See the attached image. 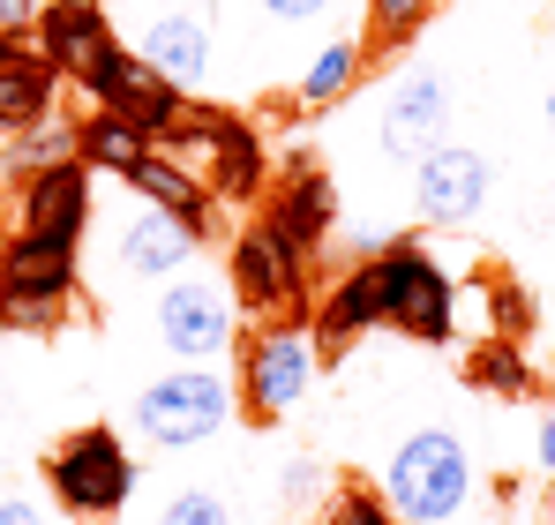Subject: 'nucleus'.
<instances>
[{
    "label": "nucleus",
    "mask_w": 555,
    "mask_h": 525,
    "mask_svg": "<svg viewBox=\"0 0 555 525\" xmlns=\"http://www.w3.org/2000/svg\"><path fill=\"white\" fill-rule=\"evenodd\" d=\"M76 90H83L91 105H105V113H128L143 136H166V128L188 113V90L166 84V76H158L135 46H120V38L91 53V68L76 76Z\"/></svg>",
    "instance_id": "0eeeda50"
},
{
    "label": "nucleus",
    "mask_w": 555,
    "mask_h": 525,
    "mask_svg": "<svg viewBox=\"0 0 555 525\" xmlns=\"http://www.w3.org/2000/svg\"><path fill=\"white\" fill-rule=\"evenodd\" d=\"M0 525H46L38 503H15V496H0Z\"/></svg>",
    "instance_id": "72a5a7b5"
},
{
    "label": "nucleus",
    "mask_w": 555,
    "mask_h": 525,
    "mask_svg": "<svg viewBox=\"0 0 555 525\" xmlns=\"http://www.w3.org/2000/svg\"><path fill=\"white\" fill-rule=\"evenodd\" d=\"M263 226H271L293 256L315 262V256H323V241L338 233V188H331V174H323V166H308V158H293V166L271 180Z\"/></svg>",
    "instance_id": "9b49d317"
},
{
    "label": "nucleus",
    "mask_w": 555,
    "mask_h": 525,
    "mask_svg": "<svg viewBox=\"0 0 555 525\" xmlns=\"http://www.w3.org/2000/svg\"><path fill=\"white\" fill-rule=\"evenodd\" d=\"M135 53H143L166 84L195 90L210 76V15H203V8H151L143 30H135Z\"/></svg>",
    "instance_id": "dca6fc26"
},
{
    "label": "nucleus",
    "mask_w": 555,
    "mask_h": 525,
    "mask_svg": "<svg viewBox=\"0 0 555 525\" xmlns=\"http://www.w3.org/2000/svg\"><path fill=\"white\" fill-rule=\"evenodd\" d=\"M533 465H541V473L555 481V406L541 413V421H533Z\"/></svg>",
    "instance_id": "2f4dec72"
},
{
    "label": "nucleus",
    "mask_w": 555,
    "mask_h": 525,
    "mask_svg": "<svg viewBox=\"0 0 555 525\" xmlns=\"http://www.w3.org/2000/svg\"><path fill=\"white\" fill-rule=\"evenodd\" d=\"M0 346H8V331H0Z\"/></svg>",
    "instance_id": "c9c22d12"
},
{
    "label": "nucleus",
    "mask_w": 555,
    "mask_h": 525,
    "mask_svg": "<svg viewBox=\"0 0 555 525\" xmlns=\"http://www.w3.org/2000/svg\"><path fill=\"white\" fill-rule=\"evenodd\" d=\"M315 375H323V353H315V331H308V316L248 331V338H241V368H233L241 421H256V428H271V421H293V413L308 406Z\"/></svg>",
    "instance_id": "7ed1b4c3"
},
{
    "label": "nucleus",
    "mask_w": 555,
    "mask_h": 525,
    "mask_svg": "<svg viewBox=\"0 0 555 525\" xmlns=\"http://www.w3.org/2000/svg\"><path fill=\"white\" fill-rule=\"evenodd\" d=\"M158 151L181 158L188 174L210 180L218 203H256V195H271V151H263L256 120H241V113H225V105H188L181 120L158 136Z\"/></svg>",
    "instance_id": "f257e3e1"
},
{
    "label": "nucleus",
    "mask_w": 555,
    "mask_h": 525,
    "mask_svg": "<svg viewBox=\"0 0 555 525\" xmlns=\"http://www.w3.org/2000/svg\"><path fill=\"white\" fill-rule=\"evenodd\" d=\"M375 278H383V331L413 338V346H451L459 338V278L421 233H390L375 248Z\"/></svg>",
    "instance_id": "f03ea898"
},
{
    "label": "nucleus",
    "mask_w": 555,
    "mask_h": 525,
    "mask_svg": "<svg viewBox=\"0 0 555 525\" xmlns=\"http://www.w3.org/2000/svg\"><path fill=\"white\" fill-rule=\"evenodd\" d=\"M128 188H135V195H143L151 210H166L173 226H188L195 241H218V210H225V203L210 195V180H203V174H188L181 158L151 151V158H143V166L128 174Z\"/></svg>",
    "instance_id": "f3484780"
},
{
    "label": "nucleus",
    "mask_w": 555,
    "mask_h": 525,
    "mask_svg": "<svg viewBox=\"0 0 555 525\" xmlns=\"http://www.w3.org/2000/svg\"><path fill=\"white\" fill-rule=\"evenodd\" d=\"M465 383L488 390V398H526L533 390V360L518 353V338H480L465 353Z\"/></svg>",
    "instance_id": "5701e85b"
},
{
    "label": "nucleus",
    "mask_w": 555,
    "mask_h": 525,
    "mask_svg": "<svg viewBox=\"0 0 555 525\" xmlns=\"http://www.w3.org/2000/svg\"><path fill=\"white\" fill-rule=\"evenodd\" d=\"M38 15H46V0H0V38L8 30H38Z\"/></svg>",
    "instance_id": "7c9ffc66"
},
{
    "label": "nucleus",
    "mask_w": 555,
    "mask_h": 525,
    "mask_svg": "<svg viewBox=\"0 0 555 525\" xmlns=\"http://www.w3.org/2000/svg\"><path fill=\"white\" fill-rule=\"evenodd\" d=\"M158 151V136H143L128 113H105V105H91L83 120H76V158L91 166V174H113V180H128L143 158Z\"/></svg>",
    "instance_id": "412c9836"
},
{
    "label": "nucleus",
    "mask_w": 555,
    "mask_h": 525,
    "mask_svg": "<svg viewBox=\"0 0 555 525\" xmlns=\"http://www.w3.org/2000/svg\"><path fill=\"white\" fill-rule=\"evenodd\" d=\"M495 323H503V338H526L533 308H526V293H518V285H495Z\"/></svg>",
    "instance_id": "c756f323"
},
{
    "label": "nucleus",
    "mask_w": 555,
    "mask_h": 525,
    "mask_svg": "<svg viewBox=\"0 0 555 525\" xmlns=\"http://www.w3.org/2000/svg\"><path fill=\"white\" fill-rule=\"evenodd\" d=\"M46 481H53V503L76 525H113L135 496V450L120 443L113 421H91L46 450Z\"/></svg>",
    "instance_id": "20e7f679"
},
{
    "label": "nucleus",
    "mask_w": 555,
    "mask_h": 525,
    "mask_svg": "<svg viewBox=\"0 0 555 525\" xmlns=\"http://www.w3.org/2000/svg\"><path fill=\"white\" fill-rule=\"evenodd\" d=\"M15 233H46V241L83 248V233H91V166L61 158V166L23 180L15 188Z\"/></svg>",
    "instance_id": "ddd939ff"
},
{
    "label": "nucleus",
    "mask_w": 555,
    "mask_h": 525,
    "mask_svg": "<svg viewBox=\"0 0 555 525\" xmlns=\"http://www.w3.org/2000/svg\"><path fill=\"white\" fill-rule=\"evenodd\" d=\"M383 496H390L398 525H451L465 511V496H473L465 443L451 428H413L383 465Z\"/></svg>",
    "instance_id": "39448f33"
},
{
    "label": "nucleus",
    "mask_w": 555,
    "mask_h": 525,
    "mask_svg": "<svg viewBox=\"0 0 555 525\" xmlns=\"http://www.w3.org/2000/svg\"><path fill=\"white\" fill-rule=\"evenodd\" d=\"M158 525H233V511H225L210 488H181V496H166Z\"/></svg>",
    "instance_id": "cd10ccee"
},
{
    "label": "nucleus",
    "mask_w": 555,
    "mask_h": 525,
    "mask_svg": "<svg viewBox=\"0 0 555 525\" xmlns=\"http://www.w3.org/2000/svg\"><path fill=\"white\" fill-rule=\"evenodd\" d=\"M308 331H315V353L323 360H346L369 331H383V278H375V262H346L331 278V293L315 300Z\"/></svg>",
    "instance_id": "2eb2a0df"
},
{
    "label": "nucleus",
    "mask_w": 555,
    "mask_h": 525,
    "mask_svg": "<svg viewBox=\"0 0 555 525\" xmlns=\"http://www.w3.org/2000/svg\"><path fill=\"white\" fill-rule=\"evenodd\" d=\"M443 120H451V84L436 68H413L405 84L383 98V120H375V143L390 166H421L436 143H443Z\"/></svg>",
    "instance_id": "f8f14e48"
},
{
    "label": "nucleus",
    "mask_w": 555,
    "mask_h": 525,
    "mask_svg": "<svg viewBox=\"0 0 555 525\" xmlns=\"http://www.w3.org/2000/svg\"><path fill=\"white\" fill-rule=\"evenodd\" d=\"M195 248H203V241H195L188 226H173L166 210H143V218L120 233V270H128L135 285H173Z\"/></svg>",
    "instance_id": "aec40b11"
},
{
    "label": "nucleus",
    "mask_w": 555,
    "mask_h": 525,
    "mask_svg": "<svg viewBox=\"0 0 555 525\" xmlns=\"http://www.w3.org/2000/svg\"><path fill=\"white\" fill-rule=\"evenodd\" d=\"M68 308H76V300H53V293H15V285H0V331H8V338H53V331L68 323Z\"/></svg>",
    "instance_id": "b1692460"
},
{
    "label": "nucleus",
    "mask_w": 555,
    "mask_h": 525,
    "mask_svg": "<svg viewBox=\"0 0 555 525\" xmlns=\"http://www.w3.org/2000/svg\"><path fill=\"white\" fill-rule=\"evenodd\" d=\"M488 188H495V166L473 151V143H436L421 166H413V218L451 233V226H473L488 210Z\"/></svg>",
    "instance_id": "9d476101"
},
{
    "label": "nucleus",
    "mask_w": 555,
    "mask_h": 525,
    "mask_svg": "<svg viewBox=\"0 0 555 525\" xmlns=\"http://www.w3.org/2000/svg\"><path fill=\"white\" fill-rule=\"evenodd\" d=\"M263 15H271L278 30H308L315 15H331V0H256Z\"/></svg>",
    "instance_id": "c85d7f7f"
},
{
    "label": "nucleus",
    "mask_w": 555,
    "mask_h": 525,
    "mask_svg": "<svg viewBox=\"0 0 555 525\" xmlns=\"http://www.w3.org/2000/svg\"><path fill=\"white\" fill-rule=\"evenodd\" d=\"M361 68H369V46L361 38H331L308 68H300V84H293V105L300 113H323V105H338L346 90L361 84Z\"/></svg>",
    "instance_id": "4be33fe9"
},
{
    "label": "nucleus",
    "mask_w": 555,
    "mask_h": 525,
    "mask_svg": "<svg viewBox=\"0 0 555 525\" xmlns=\"http://www.w3.org/2000/svg\"><path fill=\"white\" fill-rule=\"evenodd\" d=\"M541 120H548V143H555V90L541 98Z\"/></svg>",
    "instance_id": "f704fd0d"
},
{
    "label": "nucleus",
    "mask_w": 555,
    "mask_h": 525,
    "mask_svg": "<svg viewBox=\"0 0 555 525\" xmlns=\"http://www.w3.org/2000/svg\"><path fill=\"white\" fill-rule=\"evenodd\" d=\"M436 15V0H369V61L375 53H398V46H413L421 38V23Z\"/></svg>",
    "instance_id": "a878e982"
},
{
    "label": "nucleus",
    "mask_w": 555,
    "mask_h": 525,
    "mask_svg": "<svg viewBox=\"0 0 555 525\" xmlns=\"http://www.w3.org/2000/svg\"><path fill=\"white\" fill-rule=\"evenodd\" d=\"M241 413V390H233V375H218V368H166L158 383H143L135 390V436L158 443V450H195V443H210L225 421Z\"/></svg>",
    "instance_id": "423d86ee"
},
{
    "label": "nucleus",
    "mask_w": 555,
    "mask_h": 525,
    "mask_svg": "<svg viewBox=\"0 0 555 525\" xmlns=\"http://www.w3.org/2000/svg\"><path fill=\"white\" fill-rule=\"evenodd\" d=\"M61 90H68V76L38 53L30 30H8L0 38V128H15V136L46 128L53 105H61Z\"/></svg>",
    "instance_id": "4468645a"
},
{
    "label": "nucleus",
    "mask_w": 555,
    "mask_h": 525,
    "mask_svg": "<svg viewBox=\"0 0 555 525\" xmlns=\"http://www.w3.org/2000/svg\"><path fill=\"white\" fill-rule=\"evenodd\" d=\"M0 285L76 300V293H83V248L46 241V233H8V241H0Z\"/></svg>",
    "instance_id": "a211bd4d"
},
{
    "label": "nucleus",
    "mask_w": 555,
    "mask_h": 525,
    "mask_svg": "<svg viewBox=\"0 0 555 525\" xmlns=\"http://www.w3.org/2000/svg\"><path fill=\"white\" fill-rule=\"evenodd\" d=\"M323 525H398V511H390L383 488H369L361 473H346V481L323 488Z\"/></svg>",
    "instance_id": "393cba45"
},
{
    "label": "nucleus",
    "mask_w": 555,
    "mask_h": 525,
    "mask_svg": "<svg viewBox=\"0 0 555 525\" xmlns=\"http://www.w3.org/2000/svg\"><path fill=\"white\" fill-rule=\"evenodd\" d=\"M61 158H76V120H46V128H30L15 151H8V166L30 180V174H46V166H61Z\"/></svg>",
    "instance_id": "bb28decb"
},
{
    "label": "nucleus",
    "mask_w": 555,
    "mask_h": 525,
    "mask_svg": "<svg viewBox=\"0 0 555 525\" xmlns=\"http://www.w3.org/2000/svg\"><path fill=\"white\" fill-rule=\"evenodd\" d=\"M315 488H323L315 458H293V465H285V503H293V496H315Z\"/></svg>",
    "instance_id": "473e14b6"
},
{
    "label": "nucleus",
    "mask_w": 555,
    "mask_h": 525,
    "mask_svg": "<svg viewBox=\"0 0 555 525\" xmlns=\"http://www.w3.org/2000/svg\"><path fill=\"white\" fill-rule=\"evenodd\" d=\"M158 338H166L173 360H195V368L225 360V353L241 346L233 293L218 278H173V285H158Z\"/></svg>",
    "instance_id": "1a4fd4ad"
},
{
    "label": "nucleus",
    "mask_w": 555,
    "mask_h": 525,
    "mask_svg": "<svg viewBox=\"0 0 555 525\" xmlns=\"http://www.w3.org/2000/svg\"><path fill=\"white\" fill-rule=\"evenodd\" d=\"M225 293H233V308H248V316H285V308L300 316V300H308V256H293L271 226L256 218V226H241L233 248H225Z\"/></svg>",
    "instance_id": "6e6552de"
},
{
    "label": "nucleus",
    "mask_w": 555,
    "mask_h": 525,
    "mask_svg": "<svg viewBox=\"0 0 555 525\" xmlns=\"http://www.w3.org/2000/svg\"><path fill=\"white\" fill-rule=\"evenodd\" d=\"M38 53L76 84L83 68H91V53L98 46H113V15L98 8V0H46V15H38Z\"/></svg>",
    "instance_id": "6ab92c4d"
}]
</instances>
